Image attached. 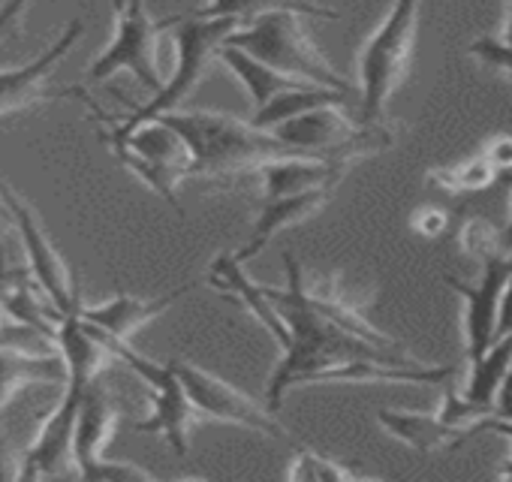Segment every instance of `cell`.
Here are the masks:
<instances>
[{
  "label": "cell",
  "instance_id": "1f68e13d",
  "mask_svg": "<svg viewBox=\"0 0 512 482\" xmlns=\"http://www.w3.org/2000/svg\"><path fill=\"white\" fill-rule=\"evenodd\" d=\"M10 476H16V467H13V461H10L7 440H4V434H0V479H10Z\"/></svg>",
  "mask_w": 512,
  "mask_h": 482
},
{
  "label": "cell",
  "instance_id": "836d02e7",
  "mask_svg": "<svg viewBox=\"0 0 512 482\" xmlns=\"http://www.w3.org/2000/svg\"><path fill=\"white\" fill-rule=\"evenodd\" d=\"M503 181L512 187V172H509V175H503ZM503 235H506V245L512 248V220H509V226H506V232H503Z\"/></svg>",
  "mask_w": 512,
  "mask_h": 482
},
{
  "label": "cell",
  "instance_id": "44dd1931",
  "mask_svg": "<svg viewBox=\"0 0 512 482\" xmlns=\"http://www.w3.org/2000/svg\"><path fill=\"white\" fill-rule=\"evenodd\" d=\"M275 10H296L311 19H329V22L341 16L338 10L320 7L314 0H205L196 19H235L241 22V28H247L253 19L275 13Z\"/></svg>",
  "mask_w": 512,
  "mask_h": 482
},
{
  "label": "cell",
  "instance_id": "ba28073f",
  "mask_svg": "<svg viewBox=\"0 0 512 482\" xmlns=\"http://www.w3.org/2000/svg\"><path fill=\"white\" fill-rule=\"evenodd\" d=\"M103 338L115 350L118 362H124L148 386L151 413L145 419L133 422V428L139 434H157V437H163L178 458H187V452H190V428H193V422H199V413H196V407H193V401H190L181 377L175 374L172 362L145 359L142 353L133 350L130 341H118V338H112L106 332H103Z\"/></svg>",
  "mask_w": 512,
  "mask_h": 482
},
{
  "label": "cell",
  "instance_id": "d6a6232c",
  "mask_svg": "<svg viewBox=\"0 0 512 482\" xmlns=\"http://www.w3.org/2000/svg\"><path fill=\"white\" fill-rule=\"evenodd\" d=\"M7 226H13V214H10V208H7L4 196H0V235L7 232Z\"/></svg>",
  "mask_w": 512,
  "mask_h": 482
},
{
  "label": "cell",
  "instance_id": "4dcf8cb0",
  "mask_svg": "<svg viewBox=\"0 0 512 482\" xmlns=\"http://www.w3.org/2000/svg\"><path fill=\"white\" fill-rule=\"evenodd\" d=\"M512 335V281L506 284L503 296H500V308H497V332L494 338Z\"/></svg>",
  "mask_w": 512,
  "mask_h": 482
},
{
  "label": "cell",
  "instance_id": "484cf974",
  "mask_svg": "<svg viewBox=\"0 0 512 482\" xmlns=\"http://www.w3.org/2000/svg\"><path fill=\"white\" fill-rule=\"evenodd\" d=\"M85 479H100V482H151L154 473L133 464V461H121V458H100Z\"/></svg>",
  "mask_w": 512,
  "mask_h": 482
},
{
  "label": "cell",
  "instance_id": "9a60e30c",
  "mask_svg": "<svg viewBox=\"0 0 512 482\" xmlns=\"http://www.w3.org/2000/svg\"><path fill=\"white\" fill-rule=\"evenodd\" d=\"M208 284H211L217 293L235 299L247 314H253L256 323H260V326L278 341L281 350L290 344V329H287V323H284L278 305L269 299L266 287L253 284V281L247 278L244 263H238L232 254H220V257L211 260V266H208Z\"/></svg>",
  "mask_w": 512,
  "mask_h": 482
},
{
  "label": "cell",
  "instance_id": "7a4b0ae2",
  "mask_svg": "<svg viewBox=\"0 0 512 482\" xmlns=\"http://www.w3.org/2000/svg\"><path fill=\"white\" fill-rule=\"evenodd\" d=\"M181 133L190 151V178H211L229 187L241 175H256L263 163L296 154L275 133L253 127L235 115L205 109H175L160 115Z\"/></svg>",
  "mask_w": 512,
  "mask_h": 482
},
{
  "label": "cell",
  "instance_id": "cb8c5ba5",
  "mask_svg": "<svg viewBox=\"0 0 512 482\" xmlns=\"http://www.w3.org/2000/svg\"><path fill=\"white\" fill-rule=\"evenodd\" d=\"M287 476L296 479V482H347V479H365L362 470L344 464L335 455H326V452H317V449H308V446H302L293 455V461L287 467Z\"/></svg>",
  "mask_w": 512,
  "mask_h": 482
},
{
  "label": "cell",
  "instance_id": "e0dca14e",
  "mask_svg": "<svg viewBox=\"0 0 512 482\" xmlns=\"http://www.w3.org/2000/svg\"><path fill=\"white\" fill-rule=\"evenodd\" d=\"M115 428H118V404L94 380L82 398L76 434H73V473L76 476L85 479V473L103 458L109 440L115 437Z\"/></svg>",
  "mask_w": 512,
  "mask_h": 482
},
{
  "label": "cell",
  "instance_id": "3957f363",
  "mask_svg": "<svg viewBox=\"0 0 512 482\" xmlns=\"http://www.w3.org/2000/svg\"><path fill=\"white\" fill-rule=\"evenodd\" d=\"M241 31V22L235 19H178L172 25V43H175V70L172 76L166 79V85L142 106H133V112L127 118H112L103 106L94 103V97L76 85V88H67L64 97H79L94 115L97 121H103L106 130H115V133H127L145 121H154L166 112H175L196 88L199 82L205 79L208 67L220 58V49L226 46V40Z\"/></svg>",
  "mask_w": 512,
  "mask_h": 482
},
{
  "label": "cell",
  "instance_id": "f1b7e54d",
  "mask_svg": "<svg viewBox=\"0 0 512 482\" xmlns=\"http://www.w3.org/2000/svg\"><path fill=\"white\" fill-rule=\"evenodd\" d=\"M479 151L488 157V163L497 169V175H509L512 172V136L509 133L491 136L488 142H482Z\"/></svg>",
  "mask_w": 512,
  "mask_h": 482
},
{
  "label": "cell",
  "instance_id": "30bf717a",
  "mask_svg": "<svg viewBox=\"0 0 512 482\" xmlns=\"http://www.w3.org/2000/svg\"><path fill=\"white\" fill-rule=\"evenodd\" d=\"M172 368L181 377L199 419L229 422V425L247 428L253 434H263L272 440H290L287 428L278 422V416H275V410H269V404H256L250 395H244L232 383L220 380L217 374H211L193 362L172 359Z\"/></svg>",
  "mask_w": 512,
  "mask_h": 482
},
{
  "label": "cell",
  "instance_id": "7402d4cb",
  "mask_svg": "<svg viewBox=\"0 0 512 482\" xmlns=\"http://www.w3.org/2000/svg\"><path fill=\"white\" fill-rule=\"evenodd\" d=\"M467 365H470V374H467V386L461 389L464 398H470L473 404L491 410V401H494L503 377L512 368V335L494 338L485 347V353L479 359L467 362Z\"/></svg>",
  "mask_w": 512,
  "mask_h": 482
},
{
  "label": "cell",
  "instance_id": "d4e9b609",
  "mask_svg": "<svg viewBox=\"0 0 512 482\" xmlns=\"http://www.w3.org/2000/svg\"><path fill=\"white\" fill-rule=\"evenodd\" d=\"M458 248H461V254H464L467 260H473V263H485V260L497 257V254H503V251H512V248L506 245V235L497 232L485 217H470V220L461 226V232H458Z\"/></svg>",
  "mask_w": 512,
  "mask_h": 482
},
{
  "label": "cell",
  "instance_id": "8fae6325",
  "mask_svg": "<svg viewBox=\"0 0 512 482\" xmlns=\"http://www.w3.org/2000/svg\"><path fill=\"white\" fill-rule=\"evenodd\" d=\"M94 380L82 374H67L64 392L55 404V410L40 422L31 446L22 452V467L16 470V479H46V476H64L73 467V434L82 398Z\"/></svg>",
  "mask_w": 512,
  "mask_h": 482
},
{
  "label": "cell",
  "instance_id": "8992f818",
  "mask_svg": "<svg viewBox=\"0 0 512 482\" xmlns=\"http://www.w3.org/2000/svg\"><path fill=\"white\" fill-rule=\"evenodd\" d=\"M112 7H115V37L91 61L88 85H100L118 73H130L142 88L157 94L166 85L160 73V37L172 31V25L181 16L157 22L148 16L145 0H112Z\"/></svg>",
  "mask_w": 512,
  "mask_h": 482
},
{
  "label": "cell",
  "instance_id": "d6986e66",
  "mask_svg": "<svg viewBox=\"0 0 512 482\" xmlns=\"http://www.w3.org/2000/svg\"><path fill=\"white\" fill-rule=\"evenodd\" d=\"M241 85L244 91L250 94V103H253V112L266 109L272 100H278L281 94H290V91H299V88H308L311 82L305 79H296V76H287L263 61L250 58L247 52L241 49H232V46H223L220 49V58H217Z\"/></svg>",
  "mask_w": 512,
  "mask_h": 482
},
{
  "label": "cell",
  "instance_id": "5bb4252c",
  "mask_svg": "<svg viewBox=\"0 0 512 482\" xmlns=\"http://www.w3.org/2000/svg\"><path fill=\"white\" fill-rule=\"evenodd\" d=\"M332 193H335V187H314V190L290 193V196H266L260 214H256V220H253V229H250L247 241L232 257L238 263H250L253 257H260L275 235H281L290 226H299V223L311 220L332 199Z\"/></svg>",
  "mask_w": 512,
  "mask_h": 482
},
{
  "label": "cell",
  "instance_id": "ffe728a7",
  "mask_svg": "<svg viewBox=\"0 0 512 482\" xmlns=\"http://www.w3.org/2000/svg\"><path fill=\"white\" fill-rule=\"evenodd\" d=\"M52 386L67 383V365L64 356L55 353H31L16 347H0V407H7L10 398L25 386Z\"/></svg>",
  "mask_w": 512,
  "mask_h": 482
},
{
  "label": "cell",
  "instance_id": "ac0fdd59",
  "mask_svg": "<svg viewBox=\"0 0 512 482\" xmlns=\"http://www.w3.org/2000/svg\"><path fill=\"white\" fill-rule=\"evenodd\" d=\"M193 290V284L187 287H178L166 296H157V299H139V296H127V293H118L100 305H82L79 314L94 323L97 329H103L106 335L118 338V341H130L142 326H148L151 320H157L160 314H166L181 296H187Z\"/></svg>",
  "mask_w": 512,
  "mask_h": 482
},
{
  "label": "cell",
  "instance_id": "603a6c76",
  "mask_svg": "<svg viewBox=\"0 0 512 482\" xmlns=\"http://www.w3.org/2000/svg\"><path fill=\"white\" fill-rule=\"evenodd\" d=\"M497 178V169L488 163V157L482 151H476L473 157H467L464 163H455V166H440V169H431L425 175V181L431 187H440L452 196L458 193H479L485 187H491Z\"/></svg>",
  "mask_w": 512,
  "mask_h": 482
},
{
  "label": "cell",
  "instance_id": "4fadbf2b",
  "mask_svg": "<svg viewBox=\"0 0 512 482\" xmlns=\"http://www.w3.org/2000/svg\"><path fill=\"white\" fill-rule=\"evenodd\" d=\"M79 37H82V19H73L40 58L16 70H0V118L31 109L37 103H49L55 97V91L49 88V79L55 67L73 52Z\"/></svg>",
  "mask_w": 512,
  "mask_h": 482
},
{
  "label": "cell",
  "instance_id": "7c38bea8",
  "mask_svg": "<svg viewBox=\"0 0 512 482\" xmlns=\"http://www.w3.org/2000/svg\"><path fill=\"white\" fill-rule=\"evenodd\" d=\"M479 281L467 284L455 275H446L443 281L455 290V296L464 302V356L467 362L479 359L485 347L494 341L497 332V308L506 284L512 281V251H503L485 263H479Z\"/></svg>",
  "mask_w": 512,
  "mask_h": 482
},
{
  "label": "cell",
  "instance_id": "277c9868",
  "mask_svg": "<svg viewBox=\"0 0 512 482\" xmlns=\"http://www.w3.org/2000/svg\"><path fill=\"white\" fill-rule=\"evenodd\" d=\"M419 7L422 0H392L386 19L377 31L362 43L356 55V76H359V118L362 124L386 121V109L392 94L407 82L413 52H416V31H419Z\"/></svg>",
  "mask_w": 512,
  "mask_h": 482
},
{
  "label": "cell",
  "instance_id": "52a82bcc",
  "mask_svg": "<svg viewBox=\"0 0 512 482\" xmlns=\"http://www.w3.org/2000/svg\"><path fill=\"white\" fill-rule=\"evenodd\" d=\"M100 139L124 169H130L142 184H148L157 196L181 211L175 190L184 178H190V151L175 127H169L163 118H154L127 133L103 127Z\"/></svg>",
  "mask_w": 512,
  "mask_h": 482
},
{
  "label": "cell",
  "instance_id": "83f0119b",
  "mask_svg": "<svg viewBox=\"0 0 512 482\" xmlns=\"http://www.w3.org/2000/svg\"><path fill=\"white\" fill-rule=\"evenodd\" d=\"M446 223H449V217H446V211L437 208V205H422V208L413 211V217H410L413 232L422 235V238H437V235L446 229Z\"/></svg>",
  "mask_w": 512,
  "mask_h": 482
},
{
  "label": "cell",
  "instance_id": "5b68a950",
  "mask_svg": "<svg viewBox=\"0 0 512 482\" xmlns=\"http://www.w3.org/2000/svg\"><path fill=\"white\" fill-rule=\"evenodd\" d=\"M305 13L296 10H275L266 13L260 19H253L247 28L235 31L226 46L247 52L250 58L263 61L287 76L305 79L311 85H323V88H335V91H347L356 94L359 91L350 85V79H344L332 61L320 52V46L311 40L308 25L302 19Z\"/></svg>",
  "mask_w": 512,
  "mask_h": 482
},
{
  "label": "cell",
  "instance_id": "9c48e42d",
  "mask_svg": "<svg viewBox=\"0 0 512 482\" xmlns=\"http://www.w3.org/2000/svg\"><path fill=\"white\" fill-rule=\"evenodd\" d=\"M0 196H4L10 214H13V229L19 232L22 238V248H25V260H28V269L34 275V284L43 290V296L49 299V305L67 317V314H76L82 308V299H79V287L64 263V257L58 254V248L49 241L46 229H43V220L40 214L0 178Z\"/></svg>",
  "mask_w": 512,
  "mask_h": 482
},
{
  "label": "cell",
  "instance_id": "6da1fadb",
  "mask_svg": "<svg viewBox=\"0 0 512 482\" xmlns=\"http://www.w3.org/2000/svg\"><path fill=\"white\" fill-rule=\"evenodd\" d=\"M284 263H287V287H266L269 299L278 305V311L290 329V344L281 350L284 353L281 365L275 368V374L269 377V386H266L269 410L278 413L290 389L314 386V380L323 371L344 365L350 359H362V356H368V359H416L410 350L407 353L383 350V347L347 332L326 314H320L305 296V269L293 260V254H284Z\"/></svg>",
  "mask_w": 512,
  "mask_h": 482
},
{
  "label": "cell",
  "instance_id": "4316f807",
  "mask_svg": "<svg viewBox=\"0 0 512 482\" xmlns=\"http://www.w3.org/2000/svg\"><path fill=\"white\" fill-rule=\"evenodd\" d=\"M467 52L482 67L497 70V73H503L512 82V46L509 43H503V40H476V43H470Z\"/></svg>",
  "mask_w": 512,
  "mask_h": 482
},
{
  "label": "cell",
  "instance_id": "2e32d148",
  "mask_svg": "<svg viewBox=\"0 0 512 482\" xmlns=\"http://www.w3.org/2000/svg\"><path fill=\"white\" fill-rule=\"evenodd\" d=\"M377 425L395 437L398 443L410 446L419 455H431L440 449H452L467 443L470 437L482 434L485 428H467V425H449L440 419V413H422V410H395V407H380L377 410Z\"/></svg>",
  "mask_w": 512,
  "mask_h": 482
},
{
  "label": "cell",
  "instance_id": "f546056e",
  "mask_svg": "<svg viewBox=\"0 0 512 482\" xmlns=\"http://www.w3.org/2000/svg\"><path fill=\"white\" fill-rule=\"evenodd\" d=\"M491 413H494L500 422L512 425V368H509V374L503 377V383H500V389H497V395H494V401H491Z\"/></svg>",
  "mask_w": 512,
  "mask_h": 482
}]
</instances>
